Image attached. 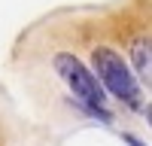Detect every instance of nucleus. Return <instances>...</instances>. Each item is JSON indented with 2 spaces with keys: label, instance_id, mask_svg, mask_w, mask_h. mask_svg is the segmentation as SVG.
Instances as JSON below:
<instances>
[{
  "label": "nucleus",
  "instance_id": "obj_4",
  "mask_svg": "<svg viewBox=\"0 0 152 146\" xmlns=\"http://www.w3.org/2000/svg\"><path fill=\"white\" fill-rule=\"evenodd\" d=\"M125 140H128V143H131V146H143V143H140V140H134V137H125Z\"/></svg>",
  "mask_w": 152,
  "mask_h": 146
},
{
  "label": "nucleus",
  "instance_id": "obj_3",
  "mask_svg": "<svg viewBox=\"0 0 152 146\" xmlns=\"http://www.w3.org/2000/svg\"><path fill=\"white\" fill-rule=\"evenodd\" d=\"M131 58H134V67L140 73V79L149 82V76H152V46H149V40H137Z\"/></svg>",
  "mask_w": 152,
  "mask_h": 146
},
{
  "label": "nucleus",
  "instance_id": "obj_1",
  "mask_svg": "<svg viewBox=\"0 0 152 146\" xmlns=\"http://www.w3.org/2000/svg\"><path fill=\"white\" fill-rule=\"evenodd\" d=\"M91 61H94V70L100 76L104 91L116 94L119 101L128 104V107H140V85H137V79L131 76V70L122 61V55H116L107 46H100V49L91 52Z\"/></svg>",
  "mask_w": 152,
  "mask_h": 146
},
{
  "label": "nucleus",
  "instance_id": "obj_2",
  "mask_svg": "<svg viewBox=\"0 0 152 146\" xmlns=\"http://www.w3.org/2000/svg\"><path fill=\"white\" fill-rule=\"evenodd\" d=\"M55 70H58V76L70 85V91L82 101V107H97V110H104V101H107L104 85L91 76V70H88L76 55L58 52V55H55Z\"/></svg>",
  "mask_w": 152,
  "mask_h": 146
}]
</instances>
